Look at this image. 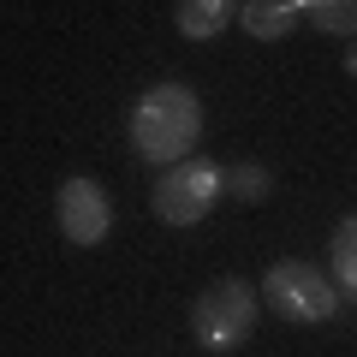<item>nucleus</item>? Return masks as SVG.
<instances>
[{
  "mask_svg": "<svg viewBox=\"0 0 357 357\" xmlns=\"http://www.w3.org/2000/svg\"><path fill=\"white\" fill-rule=\"evenodd\" d=\"M262 298L274 304L280 321H298V328H321V321L340 316V286L321 274V262H304V256H280V262L268 268L262 280Z\"/></svg>",
  "mask_w": 357,
  "mask_h": 357,
  "instance_id": "nucleus-4",
  "label": "nucleus"
},
{
  "mask_svg": "<svg viewBox=\"0 0 357 357\" xmlns=\"http://www.w3.org/2000/svg\"><path fill=\"white\" fill-rule=\"evenodd\" d=\"M203 143V102L191 84H149L131 102V149L149 167H178Z\"/></svg>",
  "mask_w": 357,
  "mask_h": 357,
  "instance_id": "nucleus-1",
  "label": "nucleus"
},
{
  "mask_svg": "<svg viewBox=\"0 0 357 357\" xmlns=\"http://www.w3.org/2000/svg\"><path fill=\"white\" fill-rule=\"evenodd\" d=\"M54 220H60L66 244L96 250V244L114 232V197H107L102 178L72 173V178H60V191H54Z\"/></svg>",
  "mask_w": 357,
  "mask_h": 357,
  "instance_id": "nucleus-5",
  "label": "nucleus"
},
{
  "mask_svg": "<svg viewBox=\"0 0 357 357\" xmlns=\"http://www.w3.org/2000/svg\"><path fill=\"white\" fill-rule=\"evenodd\" d=\"M256 321H262V292H256L250 280H238V274H220V280H208L203 292H197V304H191V340L203 345V351L227 357V351H238V345H250Z\"/></svg>",
  "mask_w": 357,
  "mask_h": 357,
  "instance_id": "nucleus-2",
  "label": "nucleus"
},
{
  "mask_svg": "<svg viewBox=\"0 0 357 357\" xmlns=\"http://www.w3.org/2000/svg\"><path fill=\"white\" fill-rule=\"evenodd\" d=\"M345 72L357 77V36H345Z\"/></svg>",
  "mask_w": 357,
  "mask_h": 357,
  "instance_id": "nucleus-11",
  "label": "nucleus"
},
{
  "mask_svg": "<svg viewBox=\"0 0 357 357\" xmlns=\"http://www.w3.org/2000/svg\"><path fill=\"white\" fill-rule=\"evenodd\" d=\"M238 6L244 0H178V36H191V42H208L220 36L227 24H238Z\"/></svg>",
  "mask_w": 357,
  "mask_h": 357,
  "instance_id": "nucleus-7",
  "label": "nucleus"
},
{
  "mask_svg": "<svg viewBox=\"0 0 357 357\" xmlns=\"http://www.w3.org/2000/svg\"><path fill=\"white\" fill-rule=\"evenodd\" d=\"M328 280L340 286L345 304H357V215H345L333 227V244H328Z\"/></svg>",
  "mask_w": 357,
  "mask_h": 357,
  "instance_id": "nucleus-8",
  "label": "nucleus"
},
{
  "mask_svg": "<svg viewBox=\"0 0 357 357\" xmlns=\"http://www.w3.org/2000/svg\"><path fill=\"white\" fill-rule=\"evenodd\" d=\"M238 24H244V36H256V42H286L304 18H298V0H244Z\"/></svg>",
  "mask_w": 357,
  "mask_h": 357,
  "instance_id": "nucleus-6",
  "label": "nucleus"
},
{
  "mask_svg": "<svg viewBox=\"0 0 357 357\" xmlns=\"http://www.w3.org/2000/svg\"><path fill=\"white\" fill-rule=\"evenodd\" d=\"M298 18L321 36H357V0H298Z\"/></svg>",
  "mask_w": 357,
  "mask_h": 357,
  "instance_id": "nucleus-9",
  "label": "nucleus"
},
{
  "mask_svg": "<svg viewBox=\"0 0 357 357\" xmlns=\"http://www.w3.org/2000/svg\"><path fill=\"white\" fill-rule=\"evenodd\" d=\"M220 197H227V167L208 161V155H185L178 167H161V178L149 191V208L167 227H197V220L215 215Z\"/></svg>",
  "mask_w": 357,
  "mask_h": 357,
  "instance_id": "nucleus-3",
  "label": "nucleus"
},
{
  "mask_svg": "<svg viewBox=\"0 0 357 357\" xmlns=\"http://www.w3.org/2000/svg\"><path fill=\"white\" fill-rule=\"evenodd\" d=\"M268 191H274V173H268L262 161L227 167V197H238V203H268Z\"/></svg>",
  "mask_w": 357,
  "mask_h": 357,
  "instance_id": "nucleus-10",
  "label": "nucleus"
}]
</instances>
